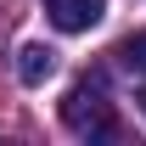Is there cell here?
<instances>
[{
	"mask_svg": "<svg viewBox=\"0 0 146 146\" xmlns=\"http://www.w3.org/2000/svg\"><path fill=\"white\" fill-rule=\"evenodd\" d=\"M62 124L73 135H118V118L107 107V90L96 79H79L68 96H62Z\"/></svg>",
	"mask_w": 146,
	"mask_h": 146,
	"instance_id": "1",
	"label": "cell"
},
{
	"mask_svg": "<svg viewBox=\"0 0 146 146\" xmlns=\"http://www.w3.org/2000/svg\"><path fill=\"white\" fill-rule=\"evenodd\" d=\"M45 17L56 34H84L107 17V0H45Z\"/></svg>",
	"mask_w": 146,
	"mask_h": 146,
	"instance_id": "2",
	"label": "cell"
},
{
	"mask_svg": "<svg viewBox=\"0 0 146 146\" xmlns=\"http://www.w3.org/2000/svg\"><path fill=\"white\" fill-rule=\"evenodd\" d=\"M51 68H56V51H51V45H23V51H17V79H23V84H45Z\"/></svg>",
	"mask_w": 146,
	"mask_h": 146,
	"instance_id": "3",
	"label": "cell"
},
{
	"mask_svg": "<svg viewBox=\"0 0 146 146\" xmlns=\"http://www.w3.org/2000/svg\"><path fill=\"white\" fill-rule=\"evenodd\" d=\"M118 56H124L129 68H146V28H141V34H129L124 45H118Z\"/></svg>",
	"mask_w": 146,
	"mask_h": 146,
	"instance_id": "4",
	"label": "cell"
},
{
	"mask_svg": "<svg viewBox=\"0 0 146 146\" xmlns=\"http://www.w3.org/2000/svg\"><path fill=\"white\" fill-rule=\"evenodd\" d=\"M141 112H146V84H141Z\"/></svg>",
	"mask_w": 146,
	"mask_h": 146,
	"instance_id": "5",
	"label": "cell"
}]
</instances>
